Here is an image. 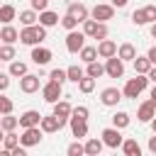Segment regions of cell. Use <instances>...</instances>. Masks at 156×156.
Masks as SVG:
<instances>
[{
	"label": "cell",
	"instance_id": "4",
	"mask_svg": "<svg viewBox=\"0 0 156 156\" xmlns=\"http://www.w3.org/2000/svg\"><path fill=\"white\" fill-rule=\"evenodd\" d=\"M41 136H44V132H41V127L37 124V127H24V132H22V136H20V144L22 146H37L39 141H41Z\"/></svg>",
	"mask_w": 156,
	"mask_h": 156
},
{
	"label": "cell",
	"instance_id": "38",
	"mask_svg": "<svg viewBox=\"0 0 156 156\" xmlns=\"http://www.w3.org/2000/svg\"><path fill=\"white\" fill-rule=\"evenodd\" d=\"M66 154H68V156H83V154H85V149H83V144H80V141L76 139L73 144H68V149H66Z\"/></svg>",
	"mask_w": 156,
	"mask_h": 156
},
{
	"label": "cell",
	"instance_id": "27",
	"mask_svg": "<svg viewBox=\"0 0 156 156\" xmlns=\"http://www.w3.org/2000/svg\"><path fill=\"white\" fill-rule=\"evenodd\" d=\"M102 73H105V66H102L98 58H95V61H90V63H88V68H85V76H90V78H95V80H98Z\"/></svg>",
	"mask_w": 156,
	"mask_h": 156
},
{
	"label": "cell",
	"instance_id": "15",
	"mask_svg": "<svg viewBox=\"0 0 156 156\" xmlns=\"http://www.w3.org/2000/svg\"><path fill=\"white\" fill-rule=\"evenodd\" d=\"M17 119H20V127H22V129H24V127H37L39 119H41V112H39V110H27V112H22Z\"/></svg>",
	"mask_w": 156,
	"mask_h": 156
},
{
	"label": "cell",
	"instance_id": "23",
	"mask_svg": "<svg viewBox=\"0 0 156 156\" xmlns=\"http://www.w3.org/2000/svg\"><path fill=\"white\" fill-rule=\"evenodd\" d=\"M132 63H134V73H144V76H146V73H149V68H151V61H149L146 56H139V54L134 56V61H132Z\"/></svg>",
	"mask_w": 156,
	"mask_h": 156
},
{
	"label": "cell",
	"instance_id": "13",
	"mask_svg": "<svg viewBox=\"0 0 156 156\" xmlns=\"http://www.w3.org/2000/svg\"><path fill=\"white\" fill-rule=\"evenodd\" d=\"M68 124H71V134H73L76 139H83V136H88V119L68 117Z\"/></svg>",
	"mask_w": 156,
	"mask_h": 156
},
{
	"label": "cell",
	"instance_id": "34",
	"mask_svg": "<svg viewBox=\"0 0 156 156\" xmlns=\"http://www.w3.org/2000/svg\"><path fill=\"white\" fill-rule=\"evenodd\" d=\"M112 124H115L117 129L129 127V115H127V112H115V115H112Z\"/></svg>",
	"mask_w": 156,
	"mask_h": 156
},
{
	"label": "cell",
	"instance_id": "19",
	"mask_svg": "<svg viewBox=\"0 0 156 156\" xmlns=\"http://www.w3.org/2000/svg\"><path fill=\"white\" fill-rule=\"evenodd\" d=\"M117 56H119L122 61H134V56H136V49H134V44H129V41L119 44V46H117Z\"/></svg>",
	"mask_w": 156,
	"mask_h": 156
},
{
	"label": "cell",
	"instance_id": "29",
	"mask_svg": "<svg viewBox=\"0 0 156 156\" xmlns=\"http://www.w3.org/2000/svg\"><path fill=\"white\" fill-rule=\"evenodd\" d=\"M17 124H20V119H17V117H12V112H7V115H0V127H2L5 132H10V129H17Z\"/></svg>",
	"mask_w": 156,
	"mask_h": 156
},
{
	"label": "cell",
	"instance_id": "49",
	"mask_svg": "<svg viewBox=\"0 0 156 156\" xmlns=\"http://www.w3.org/2000/svg\"><path fill=\"white\" fill-rule=\"evenodd\" d=\"M149 100H151L154 107H156V83H154V88H151V93H149Z\"/></svg>",
	"mask_w": 156,
	"mask_h": 156
},
{
	"label": "cell",
	"instance_id": "42",
	"mask_svg": "<svg viewBox=\"0 0 156 156\" xmlns=\"http://www.w3.org/2000/svg\"><path fill=\"white\" fill-rule=\"evenodd\" d=\"M93 39H107V24L105 22H98V29H95V34H93Z\"/></svg>",
	"mask_w": 156,
	"mask_h": 156
},
{
	"label": "cell",
	"instance_id": "44",
	"mask_svg": "<svg viewBox=\"0 0 156 156\" xmlns=\"http://www.w3.org/2000/svg\"><path fill=\"white\" fill-rule=\"evenodd\" d=\"M10 78H12L10 73H2V71H0V93L10 88Z\"/></svg>",
	"mask_w": 156,
	"mask_h": 156
},
{
	"label": "cell",
	"instance_id": "6",
	"mask_svg": "<svg viewBox=\"0 0 156 156\" xmlns=\"http://www.w3.org/2000/svg\"><path fill=\"white\" fill-rule=\"evenodd\" d=\"M102 144L105 146H110V149H117V146H122V141H124V136H122V132L117 129V127H107V129H102Z\"/></svg>",
	"mask_w": 156,
	"mask_h": 156
},
{
	"label": "cell",
	"instance_id": "45",
	"mask_svg": "<svg viewBox=\"0 0 156 156\" xmlns=\"http://www.w3.org/2000/svg\"><path fill=\"white\" fill-rule=\"evenodd\" d=\"M46 5H49V0H32V10H37V12L46 10Z\"/></svg>",
	"mask_w": 156,
	"mask_h": 156
},
{
	"label": "cell",
	"instance_id": "22",
	"mask_svg": "<svg viewBox=\"0 0 156 156\" xmlns=\"http://www.w3.org/2000/svg\"><path fill=\"white\" fill-rule=\"evenodd\" d=\"M102 139H88L85 144H83V149H85V154L88 156H100V151H102Z\"/></svg>",
	"mask_w": 156,
	"mask_h": 156
},
{
	"label": "cell",
	"instance_id": "16",
	"mask_svg": "<svg viewBox=\"0 0 156 156\" xmlns=\"http://www.w3.org/2000/svg\"><path fill=\"white\" fill-rule=\"evenodd\" d=\"M154 115H156V107H154V102H151V100L141 102V105H139V110H136V119H139V122H151V119H154Z\"/></svg>",
	"mask_w": 156,
	"mask_h": 156
},
{
	"label": "cell",
	"instance_id": "18",
	"mask_svg": "<svg viewBox=\"0 0 156 156\" xmlns=\"http://www.w3.org/2000/svg\"><path fill=\"white\" fill-rule=\"evenodd\" d=\"M17 39H20V32H17L12 24H5V27L0 29V41H2V44H15Z\"/></svg>",
	"mask_w": 156,
	"mask_h": 156
},
{
	"label": "cell",
	"instance_id": "51",
	"mask_svg": "<svg viewBox=\"0 0 156 156\" xmlns=\"http://www.w3.org/2000/svg\"><path fill=\"white\" fill-rule=\"evenodd\" d=\"M149 32H151V37L156 39V22H151V29H149Z\"/></svg>",
	"mask_w": 156,
	"mask_h": 156
},
{
	"label": "cell",
	"instance_id": "12",
	"mask_svg": "<svg viewBox=\"0 0 156 156\" xmlns=\"http://www.w3.org/2000/svg\"><path fill=\"white\" fill-rule=\"evenodd\" d=\"M119 100H122V90H117V88H105V90L100 93V102H102L105 107H115Z\"/></svg>",
	"mask_w": 156,
	"mask_h": 156
},
{
	"label": "cell",
	"instance_id": "37",
	"mask_svg": "<svg viewBox=\"0 0 156 156\" xmlns=\"http://www.w3.org/2000/svg\"><path fill=\"white\" fill-rule=\"evenodd\" d=\"M49 80H54V83H61V85H63L68 78H66V71H63V68H54V71L49 73Z\"/></svg>",
	"mask_w": 156,
	"mask_h": 156
},
{
	"label": "cell",
	"instance_id": "5",
	"mask_svg": "<svg viewBox=\"0 0 156 156\" xmlns=\"http://www.w3.org/2000/svg\"><path fill=\"white\" fill-rule=\"evenodd\" d=\"M105 73L110 76V78H122L124 76V61L115 54V56H110V58H105Z\"/></svg>",
	"mask_w": 156,
	"mask_h": 156
},
{
	"label": "cell",
	"instance_id": "30",
	"mask_svg": "<svg viewBox=\"0 0 156 156\" xmlns=\"http://www.w3.org/2000/svg\"><path fill=\"white\" fill-rule=\"evenodd\" d=\"M20 144V136L15 134V129H10V132H5V136H2V146L7 149V151H12L15 146Z\"/></svg>",
	"mask_w": 156,
	"mask_h": 156
},
{
	"label": "cell",
	"instance_id": "36",
	"mask_svg": "<svg viewBox=\"0 0 156 156\" xmlns=\"http://www.w3.org/2000/svg\"><path fill=\"white\" fill-rule=\"evenodd\" d=\"M15 58V46L12 44H0V61H12Z\"/></svg>",
	"mask_w": 156,
	"mask_h": 156
},
{
	"label": "cell",
	"instance_id": "46",
	"mask_svg": "<svg viewBox=\"0 0 156 156\" xmlns=\"http://www.w3.org/2000/svg\"><path fill=\"white\" fill-rule=\"evenodd\" d=\"M146 58L151 61V66H156V46H151V49L146 51Z\"/></svg>",
	"mask_w": 156,
	"mask_h": 156
},
{
	"label": "cell",
	"instance_id": "9",
	"mask_svg": "<svg viewBox=\"0 0 156 156\" xmlns=\"http://www.w3.org/2000/svg\"><path fill=\"white\" fill-rule=\"evenodd\" d=\"M61 88H63V85H61V83H54V80H49L46 85H41V95H44V100L51 102V105H54L56 100H61Z\"/></svg>",
	"mask_w": 156,
	"mask_h": 156
},
{
	"label": "cell",
	"instance_id": "48",
	"mask_svg": "<svg viewBox=\"0 0 156 156\" xmlns=\"http://www.w3.org/2000/svg\"><path fill=\"white\" fill-rule=\"evenodd\" d=\"M149 151H154V154H156V134H154V136H149Z\"/></svg>",
	"mask_w": 156,
	"mask_h": 156
},
{
	"label": "cell",
	"instance_id": "52",
	"mask_svg": "<svg viewBox=\"0 0 156 156\" xmlns=\"http://www.w3.org/2000/svg\"><path fill=\"white\" fill-rule=\"evenodd\" d=\"M149 124H151V129H154V134H156V115H154V119H151Z\"/></svg>",
	"mask_w": 156,
	"mask_h": 156
},
{
	"label": "cell",
	"instance_id": "28",
	"mask_svg": "<svg viewBox=\"0 0 156 156\" xmlns=\"http://www.w3.org/2000/svg\"><path fill=\"white\" fill-rule=\"evenodd\" d=\"M37 20H39V15H37V10H22V12H20V22H22V27H29V24H37Z\"/></svg>",
	"mask_w": 156,
	"mask_h": 156
},
{
	"label": "cell",
	"instance_id": "8",
	"mask_svg": "<svg viewBox=\"0 0 156 156\" xmlns=\"http://www.w3.org/2000/svg\"><path fill=\"white\" fill-rule=\"evenodd\" d=\"M90 17L98 20V22H107V20L115 17V7H112V5H102V2H98V5L90 10Z\"/></svg>",
	"mask_w": 156,
	"mask_h": 156
},
{
	"label": "cell",
	"instance_id": "14",
	"mask_svg": "<svg viewBox=\"0 0 156 156\" xmlns=\"http://www.w3.org/2000/svg\"><path fill=\"white\" fill-rule=\"evenodd\" d=\"M95 49H98V56H100V58H110V56L117 54V44H115L112 39H100Z\"/></svg>",
	"mask_w": 156,
	"mask_h": 156
},
{
	"label": "cell",
	"instance_id": "53",
	"mask_svg": "<svg viewBox=\"0 0 156 156\" xmlns=\"http://www.w3.org/2000/svg\"><path fill=\"white\" fill-rule=\"evenodd\" d=\"M2 136H5V129H2V127H0V141H2Z\"/></svg>",
	"mask_w": 156,
	"mask_h": 156
},
{
	"label": "cell",
	"instance_id": "26",
	"mask_svg": "<svg viewBox=\"0 0 156 156\" xmlns=\"http://www.w3.org/2000/svg\"><path fill=\"white\" fill-rule=\"evenodd\" d=\"M7 73H10L12 78H22V76L27 73V63H24V61H15V58H12V61H10V71H7Z\"/></svg>",
	"mask_w": 156,
	"mask_h": 156
},
{
	"label": "cell",
	"instance_id": "10",
	"mask_svg": "<svg viewBox=\"0 0 156 156\" xmlns=\"http://www.w3.org/2000/svg\"><path fill=\"white\" fill-rule=\"evenodd\" d=\"M54 58V54H51V49H46V46H32V61L37 63V66H46L49 61Z\"/></svg>",
	"mask_w": 156,
	"mask_h": 156
},
{
	"label": "cell",
	"instance_id": "1",
	"mask_svg": "<svg viewBox=\"0 0 156 156\" xmlns=\"http://www.w3.org/2000/svg\"><path fill=\"white\" fill-rule=\"evenodd\" d=\"M44 39H46V27H41V24H29V27H22L20 29V44L37 46Z\"/></svg>",
	"mask_w": 156,
	"mask_h": 156
},
{
	"label": "cell",
	"instance_id": "50",
	"mask_svg": "<svg viewBox=\"0 0 156 156\" xmlns=\"http://www.w3.org/2000/svg\"><path fill=\"white\" fill-rule=\"evenodd\" d=\"M129 0H112V7H124Z\"/></svg>",
	"mask_w": 156,
	"mask_h": 156
},
{
	"label": "cell",
	"instance_id": "24",
	"mask_svg": "<svg viewBox=\"0 0 156 156\" xmlns=\"http://www.w3.org/2000/svg\"><path fill=\"white\" fill-rule=\"evenodd\" d=\"M122 151H124L127 156H139V154H141V146H139L136 139H124V141H122Z\"/></svg>",
	"mask_w": 156,
	"mask_h": 156
},
{
	"label": "cell",
	"instance_id": "32",
	"mask_svg": "<svg viewBox=\"0 0 156 156\" xmlns=\"http://www.w3.org/2000/svg\"><path fill=\"white\" fill-rule=\"evenodd\" d=\"M83 76H85V71H83L80 66H68V68H66V78L73 80V83H78Z\"/></svg>",
	"mask_w": 156,
	"mask_h": 156
},
{
	"label": "cell",
	"instance_id": "40",
	"mask_svg": "<svg viewBox=\"0 0 156 156\" xmlns=\"http://www.w3.org/2000/svg\"><path fill=\"white\" fill-rule=\"evenodd\" d=\"M12 110H15L12 100H10V98H5V95H0V115H7V112H12Z\"/></svg>",
	"mask_w": 156,
	"mask_h": 156
},
{
	"label": "cell",
	"instance_id": "25",
	"mask_svg": "<svg viewBox=\"0 0 156 156\" xmlns=\"http://www.w3.org/2000/svg\"><path fill=\"white\" fill-rule=\"evenodd\" d=\"M15 17H17L15 5H0V22H2V24H10Z\"/></svg>",
	"mask_w": 156,
	"mask_h": 156
},
{
	"label": "cell",
	"instance_id": "35",
	"mask_svg": "<svg viewBox=\"0 0 156 156\" xmlns=\"http://www.w3.org/2000/svg\"><path fill=\"white\" fill-rule=\"evenodd\" d=\"M58 22H61V27H63L66 32H71V29H76V27H78V20H76L73 15H68V12H66V15H63Z\"/></svg>",
	"mask_w": 156,
	"mask_h": 156
},
{
	"label": "cell",
	"instance_id": "41",
	"mask_svg": "<svg viewBox=\"0 0 156 156\" xmlns=\"http://www.w3.org/2000/svg\"><path fill=\"white\" fill-rule=\"evenodd\" d=\"M132 22H134L136 27H141V24H149V22H146V15H144V10H134V12H132Z\"/></svg>",
	"mask_w": 156,
	"mask_h": 156
},
{
	"label": "cell",
	"instance_id": "39",
	"mask_svg": "<svg viewBox=\"0 0 156 156\" xmlns=\"http://www.w3.org/2000/svg\"><path fill=\"white\" fill-rule=\"evenodd\" d=\"M88 115H90V110L85 105H78V107L71 110V117H78V119H88Z\"/></svg>",
	"mask_w": 156,
	"mask_h": 156
},
{
	"label": "cell",
	"instance_id": "21",
	"mask_svg": "<svg viewBox=\"0 0 156 156\" xmlns=\"http://www.w3.org/2000/svg\"><path fill=\"white\" fill-rule=\"evenodd\" d=\"M71 110H73V107H71L68 100H56V102H54V115H56V117L68 119V117H71Z\"/></svg>",
	"mask_w": 156,
	"mask_h": 156
},
{
	"label": "cell",
	"instance_id": "54",
	"mask_svg": "<svg viewBox=\"0 0 156 156\" xmlns=\"http://www.w3.org/2000/svg\"><path fill=\"white\" fill-rule=\"evenodd\" d=\"M0 63H2V61H0Z\"/></svg>",
	"mask_w": 156,
	"mask_h": 156
},
{
	"label": "cell",
	"instance_id": "11",
	"mask_svg": "<svg viewBox=\"0 0 156 156\" xmlns=\"http://www.w3.org/2000/svg\"><path fill=\"white\" fill-rule=\"evenodd\" d=\"M20 90H22V93H37V90H39V76L27 71V73L20 78Z\"/></svg>",
	"mask_w": 156,
	"mask_h": 156
},
{
	"label": "cell",
	"instance_id": "47",
	"mask_svg": "<svg viewBox=\"0 0 156 156\" xmlns=\"http://www.w3.org/2000/svg\"><path fill=\"white\" fill-rule=\"evenodd\" d=\"M146 78H149L151 83H156V66H151V68H149V73H146Z\"/></svg>",
	"mask_w": 156,
	"mask_h": 156
},
{
	"label": "cell",
	"instance_id": "3",
	"mask_svg": "<svg viewBox=\"0 0 156 156\" xmlns=\"http://www.w3.org/2000/svg\"><path fill=\"white\" fill-rule=\"evenodd\" d=\"M68 124V119H63V117H56V115H41V119H39V127H41V132L44 134H54V132H58L61 127H66Z\"/></svg>",
	"mask_w": 156,
	"mask_h": 156
},
{
	"label": "cell",
	"instance_id": "33",
	"mask_svg": "<svg viewBox=\"0 0 156 156\" xmlns=\"http://www.w3.org/2000/svg\"><path fill=\"white\" fill-rule=\"evenodd\" d=\"M78 90H80V93H93V90H95V78L83 76V78L78 80Z\"/></svg>",
	"mask_w": 156,
	"mask_h": 156
},
{
	"label": "cell",
	"instance_id": "7",
	"mask_svg": "<svg viewBox=\"0 0 156 156\" xmlns=\"http://www.w3.org/2000/svg\"><path fill=\"white\" fill-rule=\"evenodd\" d=\"M83 46H85V34H83V32L71 29V32L66 34V49H68L71 54H78Z\"/></svg>",
	"mask_w": 156,
	"mask_h": 156
},
{
	"label": "cell",
	"instance_id": "2",
	"mask_svg": "<svg viewBox=\"0 0 156 156\" xmlns=\"http://www.w3.org/2000/svg\"><path fill=\"white\" fill-rule=\"evenodd\" d=\"M146 83H149V78L144 76V73H136L134 78H129L127 80V85H124V90H122V98H129V100H136L141 93H144V88H146Z\"/></svg>",
	"mask_w": 156,
	"mask_h": 156
},
{
	"label": "cell",
	"instance_id": "43",
	"mask_svg": "<svg viewBox=\"0 0 156 156\" xmlns=\"http://www.w3.org/2000/svg\"><path fill=\"white\" fill-rule=\"evenodd\" d=\"M144 10V15H146V22L151 24V22H156V5H146V7H141Z\"/></svg>",
	"mask_w": 156,
	"mask_h": 156
},
{
	"label": "cell",
	"instance_id": "20",
	"mask_svg": "<svg viewBox=\"0 0 156 156\" xmlns=\"http://www.w3.org/2000/svg\"><path fill=\"white\" fill-rule=\"evenodd\" d=\"M39 24L46 27V29L54 27V24H58V15L51 12V10H41V12H39Z\"/></svg>",
	"mask_w": 156,
	"mask_h": 156
},
{
	"label": "cell",
	"instance_id": "31",
	"mask_svg": "<svg viewBox=\"0 0 156 156\" xmlns=\"http://www.w3.org/2000/svg\"><path fill=\"white\" fill-rule=\"evenodd\" d=\"M78 56H80L85 63H90V61H95V58H98V49H95V46H83V49L78 51Z\"/></svg>",
	"mask_w": 156,
	"mask_h": 156
},
{
	"label": "cell",
	"instance_id": "17",
	"mask_svg": "<svg viewBox=\"0 0 156 156\" xmlns=\"http://www.w3.org/2000/svg\"><path fill=\"white\" fill-rule=\"evenodd\" d=\"M66 12H68V15H73L78 22H83V20H88V17H90V10H88L83 2H71Z\"/></svg>",
	"mask_w": 156,
	"mask_h": 156
}]
</instances>
